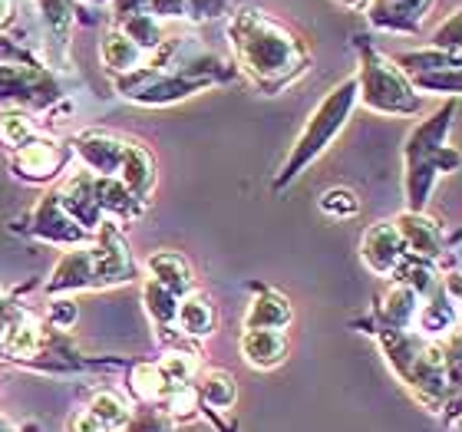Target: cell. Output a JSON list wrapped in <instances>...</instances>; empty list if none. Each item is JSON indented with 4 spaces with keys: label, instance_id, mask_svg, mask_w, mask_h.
<instances>
[{
    "label": "cell",
    "instance_id": "6da1fadb",
    "mask_svg": "<svg viewBox=\"0 0 462 432\" xmlns=\"http://www.w3.org/2000/svg\"><path fill=\"white\" fill-rule=\"evenodd\" d=\"M231 63L251 79V87L264 97H278L291 89L310 69V47L288 20H278L268 10L245 4L231 7L228 23Z\"/></svg>",
    "mask_w": 462,
    "mask_h": 432
},
{
    "label": "cell",
    "instance_id": "7a4b0ae2",
    "mask_svg": "<svg viewBox=\"0 0 462 432\" xmlns=\"http://www.w3.org/2000/svg\"><path fill=\"white\" fill-rule=\"evenodd\" d=\"M235 77V63L202 50L195 37H165L162 47L149 53L143 67L125 77H113V87L135 106H172Z\"/></svg>",
    "mask_w": 462,
    "mask_h": 432
},
{
    "label": "cell",
    "instance_id": "3957f363",
    "mask_svg": "<svg viewBox=\"0 0 462 432\" xmlns=\"http://www.w3.org/2000/svg\"><path fill=\"white\" fill-rule=\"evenodd\" d=\"M376 336L386 366L413 393V400L430 413H453L459 400V334L449 340H426L416 330H390V326H364Z\"/></svg>",
    "mask_w": 462,
    "mask_h": 432
},
{
    "label": "cell",
    "instance_id": "277c9868",
    "mask_svg": "<svg viewBox=\"0 0 462 432\" xmlns=\"http://www.w3.org/2000/svg\"><path fill=\"white\" fill-rule=\"evenodd\" d=\"M459 97L446 99L443 106L420 119L416 129L406 135L403 145V192L406 212H426V202L433 195V185L439 175L459 172L462 155L456 145H446V135L453 129Z\"/></svg>",
    "mask_w": 462,
    "mask_h": 432
},
{
    "label": "cell",
    "instance_id": "5b68a950",
    "mask_svg": "<svg viewBox=\"0 0 462 432\" xmlns=\"http://www.w3.org/2000/svg\"><path fill=\"white\" fill-rule=\"evenodd\" d=\"M354 109H356V79L346 77V79H340L337 87H330L328 93H324V99L314 106V113L308 115V123H304V129H300L294 145H291L288 159H284V165L278 169L271 188L278 195L288 192L291 185L298 182L300 175L308 172L310 165L318 162L320 155L334 145V139H337L346 129V123H350Z\"/></svg>",
    "mask_w": 462,
    "mask_h": 432
},
{
    "label": "cell",
    "instance_id": "8992f818",
    "mask_svg": "<svg viewBox=\"0 0 462 432\" xmlns=\"http://www.w3.org/2000/svg\"><path fill=\"white\" fill-rule=\"evenodd\" d=\"M360 69L354 73L356 79V106L370 109L376 115H420L423 113V97L410 87V79L400 73L393 60L380 53L374 43L364 37L354 40Z\"/></svg>",
    "mask_w": 462,
    "mask_h": 432
},
{
    "label": "cell",
    "instance_id": "52a82bcc",
    "mask_svg": "<svg viewBox=\"0 0 462 432\" xmlns=\"http://www.w3.org/2000/svg\"><path fill=\"white\" fill-rule=\"evenodd\" d=\"M63 99L57 73L47 63H0V109L50 113Z\"/></svg>",
    "mask_w": 462,
    "mask_h": 432
},
{
    "label": "cell",
    "instance_id": "ba28073f",
    "mask_svg": "<svg viewBox=\"0 0 462 432\" xmlns=\"http://www.w3.org/2000/svg\"><path fill=\"white\" fill-rule=\"evenodd\" d=\"M69 159H73V152L67 142L40 133L37 139H30L27 145H20L17 152L10 155V172L27 185H47L67 172Z\"/></svg>",
    "mask_w": 462,
    "mask_h": 432
},
{
    "label": "cell",
    "instance_id": "9c48e42d",
    "mask_svg": "<svg viewBox=\"0 0 462 432\" xmlns=\"http://www.w3.org/2000/svg\"><path fill=\"white\" fill-rule=\"evenodd\" d=\"M93 251H97L99 290L135 280L133 248H129V241H125L123 228H119V221H113V218L99 221L97 234H93Z\"/></svg>",
    "mask_w": 462,
    "mask_h": 432
},
{
    "label": "cell",
    "instance_id": "30bf717a",
    "mask_svg": "<svg viewBox=\"0 0 462 432\" xmlns=\"http://www.w3.org/2000/svg\"><path fill=\"white\" fill-rule=\"evenodd\" d=\"M23 231L40 241H47V244H60V248H83V244L93 241V234L87 228H79L77 221L63 212V205L57 202V192H47L33 205Z\"/></svg>",
    "mask_w": 462,
    "mask_h": 432
},
{
    "label": "cell",
    "instance_id": "8fae6325",
    "mask_svg": "<svg viewBox=\"0 0 462 432\" xmlns=\"http://www.w3.org/2000/svg\"><path fill=\"white\" fill-rule=\"evenodd\" d=\"M79 290H99V271H97V251L93 241L83 248H67L57 268L50 271L43 280V294L47 298H73Z\"/></svg>",
    "mask_w": 462,
    "mask_h": 432
},
{
    "label": "cell",
    "instance_id": "7c38bea8",
    "mask_svg": "<svg viewBox=\"0 0 462 432\" xmlns=\"http://www.w3.org/2000/svg\"><path fill=\"white\" fill-rule=\"evenodd\" d=\"M69 152H77L79 165L93 175H116L125 152V135L109 129H83L69 139Z\"/></svg>",
    "mask_w": 462,
    "mask_h": 432
},
{
    "label": "cell",
    "instance_id": "4fadbf2b",
    "mask_svg": "<svg viewBox=\"0 0 462 432\" xmlns=\"http://www.w3.org/2000/svg\"><path fill=\"white\" fill-rule=\"evenodd\" d=\"M436 0H370L366 4V20L374 30L383 33H400V37H416L430 20Z\"/></svg>",
    "mask_w": 462,
    "mask_h": 432
},
{
    "label": "cell",
    "instance_id": "5bb4252c",
    "mask_svg": "<svg viewBox=\"0 0 462 432\" xmlns=\"http://www.w3.org/2000/svg\"><path fill=\"white\" fill-rule=\"evenodd\" d=\"M396 231H400V241H403L406 254L423 261H433V264H443L446 258V231L439 221L426 218V212H400L393 218Z\"/></svg>",
    "mask_w": 462,
    "mask_h": 432
},
{
    "label": "cell",
    "instance_id": "9a60e30c",
    "mask_svg": "<svg viewBox=\"0 0 462 432\" xmlns=\"http://www.w3.org/2000/svg\"><path fill=\"white\" fill-rule=\"evenodd\" d=\"M360 258H364V264L374 271L376 278H393L396 268L406 258V248L403 241H400V231H396L393 221L383 218L364 231V238H360Z\"/></svg>",
    "mask_w": 462,
    "mask_h": 432
},
{
    "label": "cell",
    "instance_id": "2e32d148",
    "mask_svg": "<svg viewBox=\"0 0 462 432\" xmlns=\"http://www.w3.org/2000/svg\"><path fill=\"white\" fill-rule=\"evenodd\" d=\"M53 192H57V202L63 205V212L77 221L79 228H87L89 234H97L99 221L106 218V215L99 212L97 195H93V172H87V169L79 165V169L67 172V179H63Z\"/></svg>",
    "mask_w": 462,
    "mask_h": 432
},
{
    "label": "cell",
    "instance_id": "e0dca14e",
    "mask_svg": "<svg viewBox=\"0 0 462 432\" xmlns=\"http://www.w3.org/2000/svg\"><path fill=\"white\" fill-rule=\"evenodd\" d=\"M413 330L426 340H449V336L459 330V294L439 284V288L430 294L426 300H420V310H416Z\"/></svg>",
    "mask_w": 462,
    "mask_h": 432
},
{
    "label": "cell",
    "instance_id": "ac0fdd59",
    "mask_svg": "<svg viewBox=\"0 0 462 432\" xmlns=\"http://www.w3.org/2000/svg\"><path fill=\"white\" fill-rule=\"evenodd\" d=\"M416 310H420V298L413 290L400 284V280H390V288L376 298V308L370 317L360 320V326H390V330H413Z\"/></svg>",
    "mask_w": 462,
    "mask_h": 432
},
{
    "label": "cell",
    "instance_id": "d6986e66",
    "mask_svg": "<svg viewBox=\"0 0 462 432\" xmlns=\"http://www.w3.org/2000/svg\"><path fill=\"white\" fill-rule=\"evenodd\" d=\"M192 390L199 396V416L205 413H231V406L238 403V380L228 373V370H199V376L192 380Z\"/></svg>",
    "mask_w": 462,
    "mask_h": 432
},
{
    "label": "cell",
    "instance_id": "ffe728a7",
    "mask_svg": "<svg viewBox=\"0 0 462 432\" xmlns=\"http://www.w3.org/2000/svg\"><path fill=\"white\" fill-rule=\"evenodd\" d=\"M116 179L129 188V192L139 198V202H152V192H155V159L152 152L145 149L143 142H133V139H125V152H123V162H119V172Z\"/></svg>",
    "mask_w": 462,
    "mask_h": 432
},
{
    "label": "cell",
    "instance_id": "44dd1931",
    "mask_svg": "<svg viewBox=\"0 0 462 432\" xmlns=\"http://www.w3.org/2000/svg\"><path fill=\"white\" fill-rule=\"evenodd\" d=\"M291 320H294V308L281 290L254 288V298L241 317V326L245 330H288Z\"/></svg>",
    "mask_w": 462,
    "mask_h": 432
},
{
    "label": "cell",
    "instance_id": "7402d4cb",
    "mask_svg": "<svg viewBox=\"0 0 462 432\" xmlns=\"http://www.w3.org/2000/svg\"><path fill=\"white\" fill-rule=\"evenodd\" d=\"M238 350L251 370H274L291 354L288 330H245Z\"/></svg>",
    "mask_w": 462,
    "mask_h": 432
},
{
    "label": "cell",
    "instance_id": "603a6c76",
    "mask_svg": "<svg viewBox=\"0 0 462 432\" xmlns=\"http://www.w3.org/2000/svg\"><path fill=\"white\" fill-rule=\"evenodd\" d=\"M93 195H97L99 212L113 221H125L129 225V221H139L149 212V205L139 202L116 175H93Z\"/></svg>",
    "mask_w": 462,
    "mask_h": 432
},
{
    "label": "cell",
    "instance_id": "cb8c5ba5",
    "mask_svg": "<svg viewBox=\"0 0 462 432\" xmlns=\"http://www.w3.org/2000/svg\"><path fill=\"white\" fill-rule=\"evenodd\" d=\"M40 14H43V27L50 37L47 57L57 60V67H67L69 37H73V23H77V4L73 0H40Z\"/></svg>",
    "mask_w": 462,
    "mask_h": 432
},
{
    "label": "cell",
    "instance_id": "d4e9b609",
    "mask_svg": "<svg viewBox=\"0 0 462 432\" xmlns=\"http://www.w3.org/2000/svg\"><path fill=\"white\" fill-rule=\"evenodd\" d=\"M145 268H149V280L162 284L165 290H172L179 300H182L185 294L199 290L195 288L192 264H189V258L179 254V251H155V254H149Z\"/></svg>",
    "mask_w": 462,
    "mask_h": 432
},
{
    "label": "cell",
    "instance_id": "484cf974",
    "mask_svg": "<svg viewBox=\"0 0 462 432\" xmlns=\"http://www.w3.org/2000/svg\"><path fill=\"white\" fill-rule=\"evenodd\" d=\"M218 326V310L205 290H192L179 300V314H175V330L189 340H208Z\"/></svg>",
    "mask_w": 462,
    "mask_h": 432
},
{
    "label": "cell",
    "instance_id": "4316f807",
    "mask_svg": "<svg viewBox=\"0 0 462 432\" xmlns=\"http://www.w3.org/2000/svg\"><path fill=\"white\" fill-rule=\"evenodd\" d=\"M99 57H103V63H106V69L113 77H125V73L143 67L145 60H149V53H143L133 40L123 37L116 27H109L103 33V40H99Z\"/></svg>",
    "mask_w": 462,
    "mask_h": 432
},
{
    "label": "cell",
    "instance_id": "83f0119b",
    "mask_svg": "<svg viewBox=\"0 0 462 432\" xmlns=\"http://www.w3.org/2000/svg\"><path fill=\"white\" fill-rule=\"evenodd\" d=\"M125 370H129V393H133L135 403L162 406L165 400L175 393L172 386L162 380V373H159V366H155L152 360H135V363H129ZM179 390H182V386H179Z\"/></svg>",
    "mask_w": 462,
    "mask_h": 432
},
{
    "label": "cell",
    "instance_id": "f1b7e54d",
    "mask_svg": "<svg viewBox=\"0 0 462 432\" xmlns=\"http://www.w3.org/2000/svg\"><path fill=\"white\" fill-rule=\"evenodd\" d=\"M113 27L119 30L123 37L133 40L143 53H155V50L162 47V40L169 37V33H165V23L159 17H152V14H129V17L113 20Z\"/></svg>",
    "mask_w": 462,
    "mask_h": 432
},
{
    "label": "cell",
    "instance_id": "f546056e",
    "mask_svg": "<svg viewBox=\"0 0 462 432\" xmlns=\"http://www.w3.org/2000/svg\"><path fill=\"white\" fill-rule=\"evenodd\" d=\"M155 366H159L165 383L172 386V390H179V386H192V380L202 370V360H199L195 346H179V350H165V356L155 360Z\"/></svg>",
    "mask_w": 462,
    "mask_h": 432
},
{
    "label": "cell",
    "instance_id": "4dcf8cb0",
    "mask_svg": "<svg viewBox=\"0 0 462 432\" xmlns=\"http://www.w3.org/2000/svg\"><path fill=\"white\" fill-rule=\"evenodd\" d=\"M400 67L403 77H416V73H433V69H459L462 57L453 53H443V50H410V53H400V57H390Z\"/></svg>",
    "mask_w": 462,
    "mask_h": 432
},
{
    "label": "cell",
    "instance_id": "1f68e13d",
    "mask_svg": "<svg viewBox=\"0 0 462 432\" xmlns=\"http://www.w3.org/2000/svg\"><path fill=\"white\" fill-rule=\"evenodd\" d=\"M143 304H145V314L152 317L155 330L165 334V330H175V314H179V298H175L172 290H165L162 284H155V280H145L143 284Z\"/></svg>",
    "mask_w": 462,
    "mask_h": 432
},
{
    "label": "cell",
    "instance_id": "d6a6232c",
    "mask_svg": "<svg viewBox=\"0 0 462 432\" xmlns=\"http://www.w3.org/2000/svg\"><path fill=\"white\" fill-rule=\"evenodd\" d=\"M40 135V125H37V115L27 113V109H0V142L14 149L17 152L20 145H27L30 139H37Z\"/></svg>",
    "mask_w": 462,
    "mask_h": 432
},
{
    "label": "cell",
    "instance_id": "836d02e7",
    "mask_svg": "<svg viewBox=\"0 0 462 432\" xmlns=\"http://www.w3.org/2000/svg\"><path fill=\"white\" fill-rule=\"evenodd\" d=\"M129 406L133 403H129L123 393H116V390H97V393L89 396L87 413L97 416L109 432H119L125 423V416H129Z\"/></svg>",
    "mask_w": 462,
    "mask_h": 432
},
{
    "label": "cell",
    "instance_id": "e575fe53",
    "mask_svg": "<svg viewBox=\"0 0 462 432\" xmlns=\"http://www.w3.org/2000/svg\"><path fill=\"white\" fill-rule=\"evenodd\" d=\"M179 423L155 403H133L119 432H175Z\"/></svg>",
    "mask_w": 462,
    "mask_h": 432
},
{
    "label": "cell",
    "instance_id": "d590c367",
    "mask_svg": "<svg viewBox=\"0 0 462 432\" xmlns=\"http://www.w3.org/2000/svg\"><path fill=\"white\" fill-rule=\"evenodd\" d=\"M410 87L416 93H433V97L453 99L459 97L462 87V69H433V73H416V77H406Z\"/></svg>",
    "mask_w": 462,
    "mask_h": 432
},
{
    "label": "cell",
    "instance_id": "8d00e7d4",
    "mask_svg": "<svg viewBox=\"0 0 462 432\" xmlns=\"http://www.w3.org/2000/svg\"><path fill=\"white\" fill-rule=\"evenodd\" d=\"M320 212L340 221L354 218V215L360 212V198H356V192L344 188V185H334V188H328V192L320 195Z\"/></svg>",
    "mask_w": 462,
    "mask_h": 432
},
{
    "label": "cell",
    "instance_id": "74e56055",
    "mask_svg": "<svg viewBox=\"0 0 462 432\" xmlns=\"http://www.w3.org/2000/svg\"><path fill=\"white\" fill-rule=\"evenodd\" d=\"M433 50H443V53H453V57H462V17L459 10H453L446 23L433 30V40H430Z\"/></svg>",
    "mask_w": 462,
    "mask_h": 432
},
{
    "label": "cell",
    "instance_id": "f35d334b",
    "mask_svg": "<svg viewBox=\"0 0 462 432\" xmlns=\"http://www.w3.org/2000/svg\"><path fill=\"white\" fill-rule=\"evenodd\" d=\"M182 4L189 23H205V20H218L231 14V0H182Z\"/></svg>",
    "mask_w": 462,
    "mask_h": 432
},
{
    "label": "cell",
    "instance_id": "ab89813d",
    "mask_svg": "<svg viewBox=\"0 0 462 432\" xmlns=\"http://www.w3.org/2000/svg\"><path fill=\"white\" fill-rule=\"evenodd\" d=\"M77 317H79V308L73 298H50L47 324L53 330H69V326L77 324Z\"/></svg>",
    "mask_w": 462,
    "mask_h": 432
},
{
    "label": "cell",
    "instance_id": "60d3db41",
    "mask_svg": "<svg viewBox=\"0 0 462 432\" xmlns=\"http://www.w3.org/2000/svg\"><path fill=\"white\" fill-rule=\"evenodd\" d=\"M67 432H109V429L103 423H99V419L93 413L79 409V413H73L67 419Z\"/></svg>",
    "mask_w": 462,
    "mask_h": 432
},
{
    "label": "cell",
    "instance_id": "b9f144b4",
    "mask_svg": "<svg viewBox=\"0 0 462 432\" xmlns=\"http://www.w3.org/2000/svg\"><path fill=\"white\" fill-rule=\"evenodd\" d=\"M14 23V0H0V33Z\"/></svg>",
    "mask_w": 462,
    "mask_h": 432
},
{
    "label": "cell",
    "instance_id": "7bdbcfd3",
    "mask_svg": "<svg viewBox=\"0 0 462 432\" xmlns=\"http://www.w3.org/2000/svg\"><path fill=\"white\" fill-rule=\"evenodd\" d=\"M340 7H346V10H366V4L370 0H337Z\"/></svg>",
    "mask_w": 462,
    "mask_h": 432
},
{
    "label": "cell",
    "instance_id": "ee69618b",
    "mask_svg": "<svg viewBox=\"0 0 462 432\" xmlns=\"http://www.w3.org/2000/svg\"><path fill=\"white\" fill-rule=\"evenodd\" d=\"M0 432H14V426H10L7 419H4V413H0Z\"/></svg>",
    "mask_w": 462,
    "mask_h": 432
}]
</instances>
